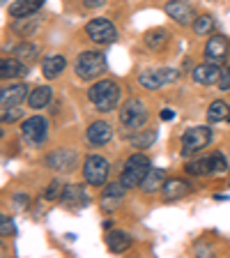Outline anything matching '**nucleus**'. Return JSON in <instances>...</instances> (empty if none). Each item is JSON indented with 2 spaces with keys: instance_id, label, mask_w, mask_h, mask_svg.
Wrapping results in <instances>:
<instances>
[{
  "instance_id": "nucleus-1",
  "label": "nucleus",
  "mask_w": 230,
  "mask_h": 258,
  "mask_svg": "<svg viewBox=\"0 0 230 258\" xmlns=\"http://www.w3.org/2000/svg\"><path fill=\"white\" fill-rule=\"evenodd\" d=\"M88 99L92 102V106H95L97 111L108 113V111H113V108L120 106L122 88H120L113 79H102V81H97L95 86H90V90H88Z\"/></svg>"
},
{
  "instance_id": "nucleus-2",
  "label": "nucleus",
  "mask_w": 230,
  "mask_h": 258,
  "mask_svg": "<svg viewBox=\"0 0 230 258\" xmlns=\"http://www.w3.org/2000/svg\"><path fill=\"white\" fill-rule=\"evenodd\" d=\"M147 173H150V159H147L145 155H140V152H136V155H131L127 161H124L120 182H122L127 189L140 187V182L145 180Z\"/></svg>"
},
{
  "instance_id": "nucleus-3",
  "label": "nucleus",
  "mask_w": 230,
  "mask_h": 258,
  "mask_svg": "<svg viewBox=\"0 0 230 258\" xmlns=\"http://www.w3.org/2000/svg\"><path fill=\"white\" fill-rule=\"evenodd\" d=\"M104 70H106V55L99 53V51H83L74 62L76 76L83 81H92L97 76H102Z\"/></svg>"
},
{
  "instance_id": "nucleus-4",
  "label": "nucleus",
  "mask_w": 230,
  "mask_h": 258,
  "mask_svg": "<svg viewBox=\"0 0 230 258\" xmlns=\"http://www.w3.org/2000/svg\"><path fill=\"white\" fill-rule=\"evenodd\" d=\"M212 143V129L205 127V124H196V127H189L182 134V155L191 157L193 152H200L203 148Z\"/></svg>"
},
{
  "instance_id": "nucleus-5",
  "label": "nucleus",
  "mask_w": 230,
  "mask_h": 258,
  "mask_svg": "<svg viewBox=\"0 0 230 258\" xmlns=\"http://www.w3.org/2000/svg\"><path fill=\"white\" fill-rule=\"evenodd\" d=\"M108 159L102 155H88L86 161H83V177H86V182L92 184V187H102L106 184L108 180Z\"/></svg>"
},
{
  "instance_id": "nucleus-6",
  "label": "nucleus",
  "mask_w": 230,
  "mask_h": 258,
  "mask_svg": "<svg viewBox=\"0 0 230 258\" xmlns=\"http://www.w3.org/2000/svg\"><path fill=\"white\" fill-rule=\"evenodd\" d=\"M21 139L26 141L32 148H39V145L46 143L48 139V120L42 115H32V118L23 120L21 122Z\"/></svg>"
},
{
  "instance_id": "nucleus-7",
  "label": "nucleus",
  "mask_w": 230,
  "mask_h": 258,
  "mask_svg": "<svg viewBox=\"0 0 230 258\" xmlns=\"http://www.w3.org/2000/svg\"><path fill=\"white\" fill-rule=\"evenodd\" d=\"M147 122V108L140 99H127L120 106V124L127 129H140Z\"/></svg>"
},
{
  "instance_id": "nucleus-8",
  "label": "nucleus",
  "mask_w": 230,
  "mask_h": 258,
  "mask_svg": "<svg viewBox=\"0 0 230 258\" xmlns=\"http://www.w3.org/2000/svg\"><path fill=\"white\" fill-rule=\"evenodd\" d=\"M180 79V72L173 70V67H161V70H145L138 76V83L147 90H159L164 86H171Z\"/></svg>"
},
{
  "instance_id": "nucleus-9",
  "label": "nucleus",
  "mask_w": 230,
  "mask_h": 258,
  "mask_svg": "<svg viewBox=\"0 0 230 258\" xmlns=\"http://www.w3.org/2000/svg\"><path fill=\"white\" fill-rule=\"evenodd\" d=\"M86 35L95 44H102V46L113 44L118 39V30H115V26H113L108 19H92L86 26Z\"/></svg>"
},
{
  "instance_id": "nucleus-10",
  "label": "nucleus",
  "mask_w": 230,
  "mask_h": 258,
  "mask_svg": "<svg viewBox=\"0 0 230 258\" xmlns=\"http://www.w3.org/2000/svg\"><path fill=\"white\" fill-rule=\"evenodd\" d=\"M44 164H46L51 171H58V173H69L76 168V164H79V155H76L74 150H55L51 152V155H46V159H44Z\"/></svg>"
},
{
  "instance_id": "nucleus-11",
  "label": "nucleus",
  "mask_w": 230,
  "mask_h": 258,
  "mask_svg": "<svg viewBox=\"0 0 230 258\" xmlns=\"http://www.w3.org/2000/svg\"><path fill=\"white\" fill-rule=\"evenodd\" d=\"M164 12H166V16H171L175 23H180V26H189V23H193L196 19H193V7L189 5V3H184V0H168L166 5H164Z\"/></svg>"
},
{
  "instance_id": "nucleus-12",
  "label": "nucleus",
  "mask_w": 230,
  "mask_h": 258,
  "mask_svg": "<svg viewBox=\"0 0 230 258\" xmlns=\"http://www.w3.org/2000/svg\"><path fill=\"white\" fill-rule=\"evenodd\" d=\"M228 51H230V42L223 35H209L207 44H205V58H207L209 62H216V64L223 62Z\"/></svg>"
},
{
  "instance_id": "nucleus-13",
  "label": "nucleus",
  "mask_w": 230,
  "mask_h": 258,
  "mask_svg": "<svg viewBox=\"0 0 230 258\" xmlns=\"http://www.w3.org/2000/svg\"><path fill=\"white\" fill-rule=\"evenodd\" d=\"M88 143L92 148H99V145H106L108 141L113 139V129L106 120H95V122L88 127V134H86Z\"/></svg>"
},
{
  "instance_id": "nucleus-14",
  "label": "nucleus",
  "mask_w": 230,
  "mask_h": 258,
  "mask_svg": "<svg viewBox=\"0 0 230 258\" xmlns=\"http://www.w3.org/2000/svg\"><path fill=\"white\" fill-rule=\"evenodd\" d=\"M221 76V70L216 62H203V64H196L191 72V79L196 81V83H200V86H212V83H216Z\"/></svg>"
},
{
  "instance_id": "nucleus-15",
  "label": "nucleus",
  "mask_w": 230,
  "mask_h": 258,
  "mask_svg": "<svg viewBox=\"0 0 230 258\" xmlns=\"http://www.w3.org/2000/svg\"><path fill=\"white\" fill-rule=\"evenodd\" d=\"M164 199L166 201H180L184 199V196H189V194L193 191L191 182H187V180H182V177H171V180H166L164 182Z\"/></svg>"
},
{
  "instance_id": "nucleus-16",
  "label": "nucleus",
  "mask_w": 230,
  "mask_h": 258,
  "mask_svg": "<svg viewBox=\"0 0 230 258\" xmlns=\"http://www.w3.org/2000/svg\"><path fill=\"white\" fill-rule=\"evenodd\" d=\"M26 97H28L26 83H14V86L0 90V104H3V108H12V106H19Z\"/></svg>"
},
{
  "instance_id": "nucleus-17",
  "label": "nucleus",
  "mask_w": 230,
  "mask_h": 258,
  "mask_svg": "<svg viewBox=\"0 0 230 258\" xmlns=\"http://www.w3.org/2000/svg\"><path fill=\"white\" fill-rule=\"evenodd\" d=\"M60 201H62L64 205H69V208H81V205L88 203V194L86 189L81 187V184H64L62 187V194H60Z\"/></svg>"
},
{
  "instance_id": "nucleus-18",
  "label": "nucleus",
  "mask_w": 230,
  "mask_h": 258,
  "mask_svg": "<svg viewBox=\"0 0 230 258\" xmlns=\"http://www.w3.org/2000/svg\"><path fill=\"white\" fill-rule=\"evenodd\" d=\"M64 67H67V60L60 53H51L42 60V74L46 76V79H58L64 72Z\"/></svg>"
},
{
  "instance_id": "nucleus-19",
  "label": "nucleus",
  "mask_w": 230,
  "mask_h": 258,
  "mask_svg": "<svg viewBox=\"0 0 230 258\" xmlns=\"http://www.w3.org/2000/svg\"><path fill=\"white\" fill-rule=\"evenodd\" d=\"M106 247L113 253H124L131 247V235L124 231H108L106 233Z\"/></svg>"
},
{
  "instance_id": "nucleus-20",
  "label": "nucleus",
  "mask_w": 230,
  "mask_h": 258,
  "mask_svg": "<svg viewBox=\"0 0 230 258\" xmlns=\"http://www.w3.org/2000/svg\"><path fill=\"white\" fill-rule=\"evenodd\" d=\"M44 0H16L10 5V14L14 19H23V16H32L42 10Z\"/></svg>"
},
{
  "instance_id": "nucleus-21",
  "label": "nucleus",
  "mask_w": 230,
  "mask_h": 258,
  "mask_svg": "<svg viewBox=\"0 0 230 258\" xmlns=\"http://www.w3.org/2000/svg\"><path fill=\"white\" fill-rule=\"evenodd\" d=\"M28 74V67L23 60H19L14 55V58H3V62H0V76L3 79H19V76Z\"/></svg>"
},
{
  "instance_id": "nucleus-22",
  "label": "nucleus",
  "mask_w": 230,
  "mask_h": 258,
  "mask_svg": "<svg viewBox=\"0 0 230 258\" xmlns=\"http://www.w3.org/2000/svg\"><path fill=\"white\" fill-rule=\"evenodd\" d=\"M51 99H53V90L48 86H37L35 90H30V95H28V106L30 108H46Z\"/></svg>"
},
{
  "instance_id": "nucleus-23",
  "label": "nucleus",
  "mask_w": 230,
  "mask_h": 258,
  "mask_svg": "<svg viewBox=\"0 0 230 258\" xmlns=\"http://www.w3.org/2000/svg\"><path fill=\"white\" fill-rule=\"evenodd\" d=\"M164 171L161 168H150V173L145 175V180L140 182V189H143L145 194H155L157 189H164Z\"/></svg>"
},
{
  "instance_id": "nucleus-24",
  "label": "nucleus",
  "mask_w": 230,
  "mask_h": 258,
  "mask_svg": "<svg viewBox=\"0 0 230 258\" xmlns=\"http://www.w3.org/2000/svg\"><path fill=\"white\" fill-rule=\"evenodd\" d=\"M187 173L189 175H212L214 168H212V157H200V159H191L187 164Z\"/></svg>"
},
{
  "instance_id": "nucleus-25",
  "label": "nucleus",
  "mask_w": 230,
  "mask_h": 258,
  "mask_svg": "<svg viewBox=\"0 0 230 258\" xmlns=\"http://www.w3.org/2000/svg\"><path fill=\"white\" fill-rule=\"evenodd\" d=\"M225 118H230V106L223 99H216V102L209 104V108H207L209 122H221V120H225Z\"/></svg>"
},
{
  "instance_id": "nucleus-26",
  "label": "nucleus",
  "mask_w": 230,
  "mask_h": 258,
  "mask_svg": "<svg viewBox=\"0 0 230 258\" xmlns=\"http://www.w3.org/2000/svg\"><path fill=\"white\" fill-rule=\"evenodd\" d=\"M166 42H168V32L164 30V28H157V30H150L145 35V44H147V48H152V51L164 48Z\"/></svg>"
},
{
  "instance_id": "nucleus-27",
  "label": "nucleus",
  "mask_w": 230,
  "mask_h": 258,
  "mask_svg": "<svg viewBox=\"0 0 230 258\" xmlns=\"http://www.w3.org/2000/svg\"><path fill=\"white\" fill-rule=\"evenodd\" d=\"M157 141V132L155 129H147V132H140L131 139V148H136V150H147V148H152Z\"/></svg>"
},
{
  "instance_id": "nucleus-28",
  "label": "nucleus",
  "mask_w": 230,
  "mask_h": 258,
  "mask_svg": "<svg viewBox=\"0 0 230 258\" xmlns=\"http://www.w3.org/2000/svg\"><path fill=\"white\" fill-rule=\"evenodd\" d=\"M32 16H35V14H32ZM32 16H23V19H16V21L12 23V30H14L16 35H23V37L32 35V30L37 28V21H35Z\"/></svg>"
},
{
  "instance_id": "nucleus-29",
  "label": "nucleus",
  "mask_w": 230,
  "mask_h": 258,
  "mask_svg": "<svg viewBox=\"0 0 230 258\" xmlns=\"http://www.w3.org/2000/svg\"><path fill=\"white\" fill-rule=\"evenodd\" d=\"M214 30V19L209 14H203V16H196V21H193V32L196 35H212Z\"/></svg>"
},
{
  "instance_id": "nucleus-30",
  "label": "nucleus",
  "mask_w": 230,
  "mask_h": 258,
  "mask_svg": "<svg viewBox=\"0 0 230 258\" xmlns=\"http://www.w3.org/2000/svg\"><path fill=\"white\" fill-rule=\"evenodd\" d=\"M14 53H16V58L23 60V62H32V60L37 58V46H35V44L23 42V44H19V46L14 48Z\"/></svg>"
},
{
  "instance_id": "nucleus-31",
  "label": "nucleus",
  "mask_w": 230,
  "mask_h": 258,
  "mask_svg": "<svg viewBox=\"0 0 230 258\" xmlns=\"http://www.w3.org/2000/svg\"><path fill=\"white\" fill-rule=\"evenodd\" d=\"M212 168H214V175L216 173H225L228 171V161H225L223 152H212Z\"/></svg>"
},
{
  "instance_id": "nucleus-32",
  "label": "nucleus",
  "mask_w": 230,
  "mask_h": 258,
  "mask_svg": "<svg viewBox=\"0 0 230 258\" xmlns=\"http://www.w3.org/2000/svg\"><path fill=\"white\" fill-rule=\"evenodd\" d=\"M62 187H64V184H60V180H53V182H51V187L44 191V199H46V201H55V199H58L60 201Z\"/></svg>"
},
{
  "instance_id": "nucleus-33",
  "label": "nucleus",
  "mask_w": 230,
  "mask_h": 258,
  "mask_svg": "<svg viewBox=\"0 0 230 258\" xmlns=\"http://www.w3.org/2000/svg\"><path fill=\"white\" fill-rule=\"evenodd\" d=\"M21 115H23V111H21V108H14V106H12V108H3V122H14V120H19V118H21Z\"/></svg>"
},
{
  "instance_id": "nucleus-34",
  "label": "nucleus",
  "mask_w": 230,
  "mask_h": 258,
  "mask_svg": "<svg viewBox=\"0 0 230 258\" xmlns=\"http://www.w3.org/2000/svg\"><path fill=\"white\" fill-rule=\"evenodd\" d=\"M216 86H219V90H230V67H225V70H221V76L219 81H216Z\"/></svg>"
},
{
  "instance_id": "nucleus-35",
  "label": "nucleus",
  "mask_w": 230,
  "mask_h": 258,
  "mask_svg": "<svg viewBox=\"0 0 230 258\" xmlns=\"http://www.w3.org/2000/svg\"><path fill=\"white\" fill-rule=\"evenodd\" d=\"M14 205L19 210H26L28 205H30V199H28L26 194H16V196H14Z\"/></svg>"
},
{
  "instance_id": "nucleus-36",
  "label": "nucleus",
  "mask_w": 230,
  "mask_h": 258,
  "mask_svg": "<svg viewBox=\"0 0 230 258\" xmlns=\"http://www.w3.org/2000/svg\"><path fill=\"white\" fill-rule=\"evenodd\" d=\"M0 224H3V235H7V233H12V221L7 215L0 217Z\"/></svg>"
},
{
  "instance_id": "nucleus-37",
  "label": "nucleus",
  "mask_w": 230,
  "mask_h": 258,
  "mask_svg": "<svg viewBox=\"0 0 230 258\" xmlns=\"http://www.w3.org/2000/svg\"><path fill=\"white\" fill-rule=\"evenodd\" d=\"M106 0H83V5L88 7V10H97V7H102Z\"/></svg>"
},
{
  "instance_id": "nucleus-38",
  "label": "nucleus",
  "mask_w": 230,
  "mask_h": 258,
  "mask_svg": "<svg viewBox=\"0 0 230 258\" xmlns=\"http://www.w3.org/2000/svg\"><path fill=\"white\" fill-rule=\"evenodd\" d=\"M175 118V113L171 111V108H166V111H161V120H173Z\"/></svg>"
}]
</instances>
